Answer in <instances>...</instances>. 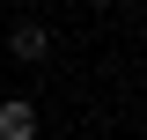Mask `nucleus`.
I'll return each mask as SVG.
<instances>
[{
    "mask_svg": "<svg viewBox=\"0 0 147 140\" xmlns=\"http://www.w3.org/2000/svg\"><path fill=\"white\" fill-rule=\"evenodd\" d=\"M0 140H37V111L22 103V96H15V103H0Z\"/></svg>",
    "mask_w": 147,
    "mask_h": 140,
    "instance_id": "f257e3e1",
    "label": "nucleus"
},
{
    "mask_svg": "<svg viewBox=\"0 0 147 140\" xmlns=\"http://www.w3.org/2000/svg\"><path fill=\"white\" fill-rule=\"evenodd\" d=\"M7 44H15V59H44V52H52V37L37 30V22H15V37H7Z\"/></svg>",
    "mask_w": 147,
    "mask_h": 140,
    "instance_id": "f03ea898",
    "label": "nucleus"
},
{
    "mask_svg": "<svg viewBox=\"0 0 147 140\" xmlns=\"http://www.w3.org/2000/svg\"><path fill=\"white\" fill-rule=\"evenodd\" d=\"M96 7H103V0H96Z\"/></svg>",
    "mask_w": 147,
    "mask_h": 140,
    "instance_id": "7ed1b4c3",
    "label": "nucleus"
}]
</instances>
